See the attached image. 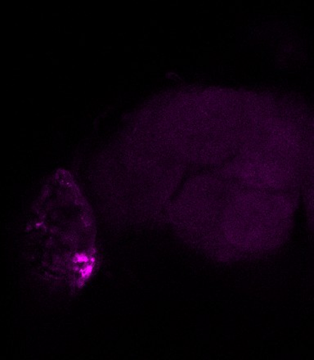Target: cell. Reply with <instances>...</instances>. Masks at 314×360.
Instances as JSON below:
<instances>
[{"instance_id": "obj_1", "label": "cell", "mask_w": 314, "mask_h": 360, "mask_svg": "<svg viewBox=\"0 0 314 360\" xmlns=\"http://www.w3.org/2000/svg\"><path fill=\"white\" fill-rule=\"evenodd\" d=\"M189 191L184 228L189 241L214 261L237 262L282 246L290 233L296 199L228 177L199 179Z\"/></svg>"}]
</instances>
